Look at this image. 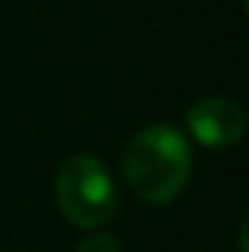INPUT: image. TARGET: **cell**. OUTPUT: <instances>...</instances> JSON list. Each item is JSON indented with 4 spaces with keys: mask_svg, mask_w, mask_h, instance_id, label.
I'll list each match as a JSON object with an SVG mask.
<instances>
[{
    "mask_svg": "<svg viewBox=\"0 0 249 252\" xmlns=\"http://www.w3.org/2000/svg\"><path fill=\"white\" fill-rule=\"evenodd\" d=\"M193 156L187 138L173 124H150L138 129L124 150L126 185L144 202H173L190 179Z\"/></svg>",
    "mask_w": 249,
    "mask_h": 252,
    "instance_id": "1",
    "label": "cell"
},
{
    "mask_svg": "<svg viewBox=\"0 0 249 252\" xmlns=\"http://www.w3.org/2000/svg\"><path fill=\"white\" fill-rule=\"evenodd\" d=\"M56 202L64 220L79 229H100L118 211V190L106 164L94 156H73L56 173Z\"/></svg>",
    "mask_w": 249,
    "mask_h": 252,
    "instance_id": "2",
    "label": "cell"
},
{
    "mask_svg": "<svg viewBox=\"0 0 249 252\" xmlns=\"http://www.w3.org/2000/svg\"><path fill=\"white\" fill-rule=\"evenodd\" d=\"M185 124L193 141H199L202 147H211V150H223L244 138L247 115L229 97H202L187 109Z\"/></svg>",
    "mask_w": 249,
    "mask_h": 252,
    "instance_id": "3",
    "label": "cell"
},
{
    "mask_svg": "<svg viewBox=\"0 0 249 252\" xmlns=\"http://www.w3.org/2000/svg\"><path fill=\"white\" fill-rule=\"evenodd\" d=\"M76 252H121V244H118V238L115 235H109V232H97V235H91V238H85Z\"/></svg>",
    "mask_w": 249,
    "mask_h": 252,
    "instance_id": "4",
    "label": "cell"
}]
</instances>
